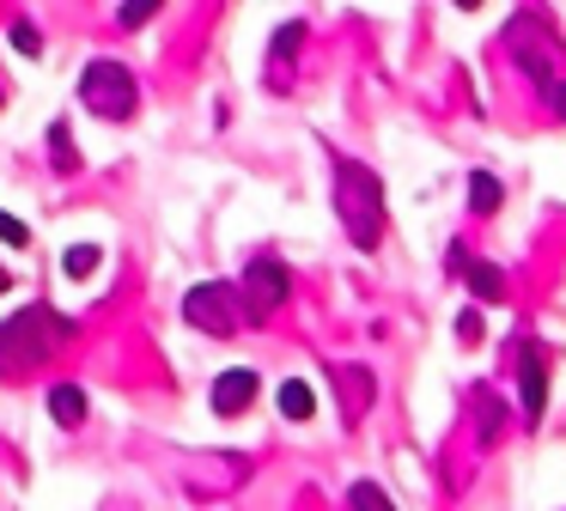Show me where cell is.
<instances>
[{
	"instance_id": "8992f818",
	"label": "cell",
	"mask_w": 566,
	"mask_h": 511,
	"mask_svg": "<svg viewBox=\"0 0 566 511\" xmlns=\"http://www.w3.org/2000/svg\"><path fill=\"white\" fill-rule=\"evenodd\" d=\"M542 408H548V353L536 341H517V414H524V426H536Z\"/></svg>"
},
{
	"instance_id": "e0dca14e",
	"label": "cell",
	"mask_w": 566,
	"mask_h": 511,
	"mask_svg": "<svg viewBox=\"0 0 566 511\" xmlns=\"http://www.w3.org/2000/svg\"><path fill=\"white\" fill-rule=\"evenodd\" d=\"M50 158H55V170H80V153H74L67 122H55V128H50Z\"/></svg>"
},
{
	"instance_id": "5bb4252c",
	"label": "cell",
	"mask_w": 566,
	"mask_h": 511,
	"mask_svg": "<svg viewBox=\"0 0 566 511\" xmlns=\"http://www.w3.org/2000/svg\"><path fill=\"white\" fill-rule=\"evenodd\" d=\"M500 201H505L500 177H488V170H475V177H469V207H475V213H500Z\"/></svg>"
},
{
	"instance_id": "ba28073f",
	"label": "cell",
	"mask_w": 566,
	"mask_h": 511,
	"mask_svg": "<svg viewBox=\"0 0 566 511\" xmlns=\"http://www.w3.org/2000/svg\"><path fill=\"white\" fill-rule=\"evenodd\" d=\"M469 408H475V445H481V450L505 445V432H512V408H505V396H500V389L475 384V396H469Z\"/></svg>"
},
{
	"instance_id": "2e32d148",
	"label": "cell",
	"mask_w": 566,
	"mask_h": 511,
	"mask_svg": "<svg viewBox=\"0 0 566 511\" xmlns=\"http://www.w3.org/2000/svg\"><path fill=\"white\" fill-rule=\"evenodd\" d=\"M347 511H396V505H390V493H384L378 481H354L347 487Z\"/></svg>"
},
{
	"instance_id": "4fadbf2b",
	"label": "cell",
	"mask_w": 566,
	"mask_h": 511,
	"mask_svg": "<svg viewBox=\"0 0 566 511\" xmlns=\"http://www.w3.org/2000/svg\"><path fill=\"white\" fill-rule=\"evenodd\" d=\"M281 414L286 420H311V414H317V389H311L305 377H286L281 384Z\"/></svg>"
},
{
	"instance_id": "8fae6325",
	"label": "cell",
	"mask_w": 566,
	"mask_h": 511,
	"mask_svg": "<svg viewBox=\"0 0 566 511\" xmlns=\"http://www.w3.org/2000/svg\"><path fill=\"white\" fill-rule=\"evenodd\" d=\"M50 420L67 426V432L86 426V389H80V384H50Z\"/></svg>"
},
{
	"instance_id": "603a6c76",
	"label": "cell",
	"mask_w": 566,
	"mask_h": 511,
	"mask_svg": "<svg viewBox=\"0 0 566 511\" xmlns=\"http://www.w3.org/2000/svg\"><path fill=\"white\" fill-rule=\"evenodd\" d=\"M7 286H13V274H7V268H0V292H7Z\"/></svg>"
},
{
	"instance_id": "30bf717a",
	"label": "cell",
	"mask_w": 566,
	"mask_h": 511,
	"mask_svg": "<svg viewBox=\"0 0 566 511\" xmlns=\"http://www.w3.org/2000/svg\"><path fill=\"white\" fill-rule=\"evenodd\" d=\"M335 389H342V420L354 426L371 401V372L366 365H335Z\"/></svg>"
},
{
	"instance_id": "cb8c5ba5",
	"label": "cell",
	"mask_w": 566,
	"mask_h": 511,
	"mask_svg": "<svg viewBox=\"0 0 566 511\" xmlns=\"http://www.w3.org/2000/svg\"><path fill=\"white\" fill-rule=\"evenodd\" d=\"M0 104H7V92H0Z\"/></svg>"
},
{
	"instance_id": "44dd1931",
	"label": "cell",
	"mask_w": 566,
	"mask_h": 511,
	"mask_svg": "<svg viewBox=\"0 0 566 511\" xmlns=\"http://www.w3.org/2000/svg\"><path fill=\"white\" fill-rule=\"evenodd\" d=\"M0 243L25 250V243H31V226H25V219H13V213H0Z\"/></svg>"
},
{
	"instance_id": "9a60e30c",
	"label": "cell",
	"mask_w": 566,
	"mask_h": 511,
	"mask_svg": "<svg viewBox=\"0 0 566 511\" xmlns=\"http://www.w3.org/2000/svg\"><path fill=\"white\" fill-rule=\"evenodd\" d=\"M98 262H104L98 243H74V250L62 255V274H67V280H92V274H98Z\"/></svg>"
},
{
	"instance_id": "ac0fdd59",
	"label": "cell",
	"mask_w": 566,
	"mask_h": 511,
	"mask_svg": "<svg viewBox=\"0 0 566 511\" xmlns=\"http://www.w3.org/2000/svg\"><path fill=\"white\" fill-rule=\"evenodd\" d=\"M147 19H153V0H123V12H116V24H123V31H140Z\"/></svg>"
},
{
	"instance_id": "6da1fadb",
	"label": "cell",
	"mask_w": 566,
	"mask_h": 511,
	"mask_svg": "<svg viewBox=\"0 0 566 511\" xmlns=\"http://www.w3.org/2000/svg\"><path fill=\"white\" fill-rule=\"evenodd\" d=\"M67 341H74V316H62L55 304H25L0 323V377H31Z\"/></svg>"
},
{
	"instance_id": "277c9868",
	"label": "cell",
	"mask_w": 566,
	"mask_h": 511,
	"mask_svg": "<svg viewBox=\"0 0 566 511\" xmlns=\"http://www.w3.org/2000/svg\"><path fill=\"white\" fill-rule=\"evenodd\" d=\"M184 323H189V328H201V335L232 341L238 328L250 323L244 292H238L232 280H201V286H189V299H184Z\"/></svg>"
},
{
	"instance_id": "7a4b0ae2",
	"label": "cell",
	"mask_w": 566,
	"mask_h": 511,
	"mask_svg": "<svg viewBox=\"0 0 566 511\" xmlns=\"http://www.w3.org/2000/svg\"><path fill=\"white\" fill-rule=\"evenodd\" d=\"M335 219L354 238V250H378L384 243V182L359 158H335Z\"/></svg>"
},
{
	"instance_id": "9c48e42d",
	"label": "cell",
	"mask_w": 566,
	"mask_h": 511,
	"mask_svg": "<svg viewBox=\"0 0 566 511\" xmlns=\"http://www.w3.org/2000/svg\"><path fill=\"white\" fill-rule=\"evenodd\" d=\"M189 474H196V493H201V499H220V493H232V487L244 481V457H213V462H189Z\"/></svg>"
},
{
	"instance_id": "52a82bcc",
	"label": "cell",
	"mask_w": 566,
	"mask_h": 511,
	"mask_svg": "<svg viewBox=\"0 0 566 511\" xmlns=\"http://www.w3.org/2000/svg\"><path fill=\"white\" fill-rule=\"evenodd\" d=\"M256 396H262V377L250 372V365H232V372L213 377V414H220V420H238Z\"/></svg>"
},
{
	"instance_id": "7402d4cb",
	"label": "cell",
	"mask_w": 566,
	"mask_h": 511,
	"mask_svg": "<svg viewBox=\"0 0 566 511\" xmlns=\"http://www.w3.org/2000/svg\"><path fill=\"white\" fill-rule=\"evenodd\" d=\"M548 97H554V116H566V85H548Z\"/></svg>"
},
{
	"instance_id": "d6986e66",
	"label": "cell",
	"mask_w": 566,
	"mask_h": 511,
	"mask_svg": "<svg viewBox=\"0 0 566 511\" xmlns=\"http://www.w3.org/2000/svg\"><path fill=\"white\" fill-rule=\"evenodd\" d=\"M481 335H488V323H481V311H457V341H463V347H475Z\"/></svg>"
},
{
	"instance_id": "ffe728a7",
	"label": "cell",
	"mask_w": 566,
	"mask_h": 511,
	"mask_svg": "<svg viewBox=\"0 0 566 511\" xmlns=\"http://www.w3.org/2000/svg\"><path fill=\"white\" fill-rule=\"evenodd\" d=\"M13 49H19V55H38V49H43V36H38V24H31V19H13Z\"/></svg>"
},
{
	"instance_id": "5b68a950",
	"label": "cell",
	"mask_w": 566,
	"mask_h": 511,
	"mask_svg": "<svg viewBox=\"0 0 566 511\" xmlns=\"http://www.w3.org/2000/svg\"><path fill=\"white\" fill-rule=\"evenodd\" d=\"M238 292H244L250 323H262V316H274L286 299H293V274H286V262H274V255H250V268H244V280H238Z\"/></svg>"
},
{
	"instance_id": "3957f363",
	"label": "cell",
	"mask_w": 566,
	"mask_h": 511,
	"mask_svg": "<svg viewBox=\"0 0 566 511\" xmlns=\"http://www.w3.org/2000/svg\"><path fill=\"white\" fill-rule=\"evenodd\" d=\"M80 104H86L98 122H128L140 109V85H135V73H128L123 61L98 55V61H86V73H80Z\"/></svg>"
},
{
	"instance_id": "7c38bea8",
	"label": "cell",
	"mask_w": 566,
	"mask_h": 511,
	"mask_svg": "<svg viewBox=\"0 0 566 511\" xmlns=\"http://www.w3.org/2000/svg\"><path fill=\"white\" fill-rule=\"evenodd\" d=\"M457 268H463V286L475 292L481 304H500L505 299V274L493 262H457Z\"/></svg>"
}]
</instances>
